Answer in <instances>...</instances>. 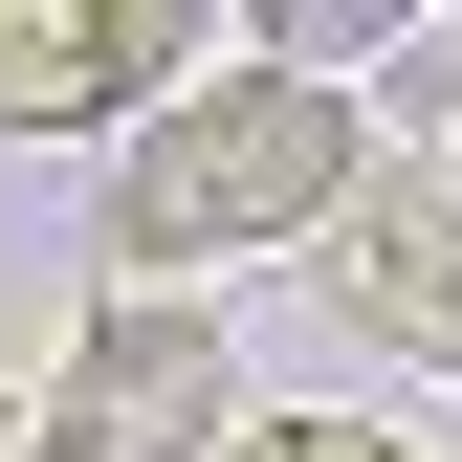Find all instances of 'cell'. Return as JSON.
<instances>
[{"label":"cell","mask_w":462,"mask_h":462,"mask_svg":"<svg viewBox=\"0 0 462 462\" xmlns=\"http://www.w3.org/2000/svg\"><path fill=\"white\" fill-rule=\"evenodd\" d=\"M353 177H374L353 88H330L309 44H243V67H199L133 154H110V264H133V286H199V264L330 243V220H353Z\"/></svg>","instance_id":"1"},{"label":"cell","mask_w":462,"mask_h":462,"mask_svg":"<svg viewBox=\"0 0 462 462\" xmlns=\"http://www.w3.org/2000/svg\"><path fill=\"white\" fill-rule=\"evenodd\" d=\"M243 440V353H220L199 286H110L44 374V462H220Z\"/></svg>","instance_id":"2"},{"label":"cell","mask_w":462,"mask_h":462,"mask_svg":"<svg viewBox=\"0 0 462 462\" xmlns=\"http://www.w3.org/2000/svg\"><path fill=\"white\" fill-rule=\"evenodd\" d=\"M220 67V44L177 23V0H0V133H110V110H177Z\"/></svg>","instance_id":"3"},{"label":"cell","mask_w":462,"mask_h":462,"mask_svg":"<svg viewBox=\"0 0 462 462\" xmlns=\"http://www.w3.org/2000/svg\"><path fill=\"white\" fill-rule=\"evenodd\" d=\"M309 286H330V309L374 330V353H419V374L462 396V199H440V177H396V154H374V177H353V220H330V264H309Z\"/></svg>","instance_id":"4"},{"label":"cell","mask_w":462,"mask_h":462,"mask_svg":"<svg viewBox=\"0 0 462 462\" xmlns=\"http://www.w3.org/2000/svg\"><path fill=\"white\" fill-rule=\"evenodd\" d=\"M220 462H440V440H396V419H353V396H330V419H264V396H243V440H220Z\"/></svg>","instance_id":"5"},{"label":"cell","mask_w":462,"mask_h":462,"mask_svg":"<svg viewBox=\"0 0 462 462\" xmlns=\"http://www.w3.org/2000/svg\"><path fill=\"white\" fill-rule=\"evenodd\" d=\"M0 462H44V396H0Z\"/></svg>","instance_id":"6"},{"label":"cell","mask_w":462,"mask_h":462,"mask_svg":"<svg viewBox=\"0 0 462 462\" xmlns=\"http://www.w3.org/2000/svg\"><path fill=\"white\" fill-rule=\"evenodd\" d=\"M440 199H462V154H440Z\"/></svg>","instance_id":"7"}]
</instances>
